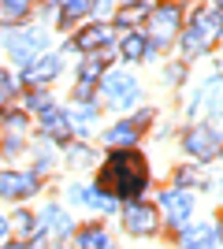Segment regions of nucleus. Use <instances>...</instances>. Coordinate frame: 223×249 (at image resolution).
<instances>
[{
  "mask_svg": "<svg viewBox=\"0 0 223 249\" xmlns=\"http://www.w3.org/2000/svg\"><path fill=\"white\" fill-rule=\"evenodd\" d=\"M145 160L138 153H112L104 171H101V190H108V197H138L145 190Z\"/></svg>",
  "mask_w": 223,
  "mask_h": 249,
  "instance_id": "obj_1",
  "label": "nucleus"
},
{
  "mask_svg": "<svg viewBox=\"0 0 223 249\" xmlns=\"http://www.w3.org/2000/svg\"><path fill=\"white\" fill-rule=\"evenodd\" d=\"M216 34H220V11H201V15L193 19V26L186 30L182 52H186V56H197V52H205L208 45L216 41Z\"/></svg>",
  "mask_w": 223,
  "mask_h": 249,
  "instance_id": "obj_2",
  "label": "nucleus"
},
{
  "mask_svg": "<svg viewBox=\"0 0 223 249\" xmlns=\"http://www.w3.org/2000/svg\"><path fill=\"white\" fill-rule=\"evenodd\" d=\"M8 49H11V56H15L19 63H30L34 56H41V52H45V30H37V26L15 30L8 37Z\"/></svg>",
  "mask_w": 223,
  "mask_h": 249,
  "instance_id": "obj_3",
  "label": "nucleus"
},
{
  "mask_svg": "<svg viewBox=\"0 0 223 249\" xmlns=\"http://www.w3.org/2000/svg\"><path fill=\"white\" fill-rule=\"evenodd\" d=\"M101 89H104V97L116 104V108H130V104L138 101V82L123 71H112L104 82H101Z\"/></svg>",
  "mask_w": 223,
  "mask_h": 249,
  "instance_id": "obj_4",
  "label": "nucleus"
},
{
  "mask_svg": "<svg viewBox=\"0 0 223 249\" xmlns=\"http://www.w3.org/2000/svg\"><path fill=\"white\" fill-rule=\"evenodd\" d=\"M186 149H190L197 160H212L220 153V130L216 126H193L186 134Z\"/></svg>",
  "mask_w": 223,
  "mask_h": 249,
  "instance_id": "obj_5",
  "label": "nucleus"
},
{
  "mask_svg": "<svg viewBox=\"0 0 223 249\" xmlns=\"http://www.w3.org/2000/svg\"><path fill=\"white\" fill-rule=\"evenodd\" d=\"M175 30H179V11H175V8L153 11V19H149V41H153V45L171 41V37H175Z\"/></svg>",
  "mask_w": 223,
  "mask_h": 249,
  "instance_id": "obj_6",
  "label": "nucleus"
},
{
  "mask_svg": "<svg viewBox=\"0 0 223 249\" xmlns=\"http://www.w3.org/2000/svg\"><path fill=\"white\" fill-rule=\"evenodd\" d=\"M190 212H193V197L186 190H168V194H164V216H168V223L182 227V223L190 219Z\"/></svg>",
  "mask_w": 223,
  "mask_h": 249,
  "instance_id": "obj_7",
  "label": "nucleus"
},
{
  "mask_svg": "<svg viewBox=\"0 0 223 249\" xmlns=\"http://www.w3.org/2000/svg\"><path fill=\"white\" fill-rule=\"evenodd\" d=\"M37 190V178L26 175V171H4L0 175V194L4 197H30Z\"/></svg>",
  "mask_w": 223,
  "mask_h": 249,
  "instance_id": "obj_8",
  "label": "nucleus"
},
{
  "mask_svg": "<svg viewBox=\"0 0 223 249\" xmlns=\"http://www.w3.org/2000/svg\"><path fill=\"white\" fill-rule=\"evenodd\" d=\"M127 231L130 234H153L156 231V212L149 205H130L127 208Z\"/></svg>",
  "mask_w": 223,
  "mask_h": 249,
  "instance_id": "obj_9",
  "label": "nucleus"
},
{
  "mask_svg": "<svg viewBox=\"0 0 223 249\" xmlns=\"http://www.w3.org/2000/svg\"><path fill=\"white\" fill-rule=\"evenodd\" d=\"M108 41H112V30H108V26H89V30H82L74 37V45L82 52H97V49H104Z\"/></svg>",
  "mask_w": 223,
  "mask_h": 249,
  "instance_id": "obj_10",
  "label": "nucleus"
},
{
  "mask_svg": "<svg viewBox=\"0 0 223 249\" xmlns=\"http://www.w3.org/2000/svg\"><path fill=\"white\" fill-rule=\"evenodd\" d=\"M182 249H220L216 242V227H193L182 242Z\"/></svg>",
  "mask_w": 223,
  "mask_h": 249,
  "instance_id": "obj_11",
  "label": "nucleus"
},
{
  "mask_svg": "<svg viewBox=\"0 0 223 249\" xmlns=\"http://www.w3.org/2000/svg\"><path fill=\"white\" fill-rule=\"evenodd\" d=\"M56 71H60V56H45V60H37L30 71H26V78H30V82H45V78H52Z\"/></svg>",
  "mask_w": 223,
  "mask_h": 249,
  "instance_id": "obj_12",
  "label": "nucleus"
},
{
  "mask_svg": "<svg viewBox=\"0 0 223 249\" xmlns=\"http://www.w3.org/2000/svg\"><path fill=\"white\" fill-rule=\"evenodd\" d=\"M104 142L108 145H134V142H138V130H134V123H119L104 134Z\"/></svg>",
  "mask_w": 223,
  "mask_h": 249,
  "instance_id": "obj_13",
  "label": "nucleus"
},
{
  "mask_svg": "<svg viewBox=\"0 0 223 249\" xmlns=\"http://www.w3.org/2000/svg\"><path fill=\"white\" fill-rule=\"evenodd\" d=\"M45 223H49L52 234H67V231H71V219H67V212L60 205H49V208H45Z\"/></svg>",
  "mask_w": 223,
  "mask_h": 249,
  "instance_id": "obj_14",
  "label": "nucleus"
},
{
  "mask_svg": "<svg viewBox=\"0 0 223 249\" xmlns=\"http://www.w3.org/2000/svg\"><path fill=\"white\" fill-rule=\"evenodd\" d=\"M41 119H45V130H49L52 138H64V134H67V115H64V112H56V108H45Z\"/></svg>",
  "mask_w": 223,
  "mask_h": 249,
  "instance_id": "obj_15",
  "label": "nucleus"
},
{
  "mask_svg": "<svg viewBox=\"0 0 223 249\" xmlns=\"http://www.w3.org/2000/svg\"><path fill=\"white\" fill-rule=\"evenodd\" d=\"M71 197H78V201H86V205H93V208H112V197L108 194H97V190H82V186H74L71 190Z\"/></svg>",
  "mask_w": 223,
  "mask_h": 249,
  "instance_id": "obj_16",
  "label": "nucleus"
},
{
  "mask_svg": "<svg viewBox=\"0 0 223 249\" xmlns=\"http://www.w3.org/2000/svg\"><path fill=\"white\" fill-rule=\"evenodd\" d=\"M78 246L82 249H112V242H108V234L104 231H82V234H78Z\"/></svg>",
  "mask_w": 223,
  "mask_h": 249,
  "instance_id": "obj_17",
  "label": "nucleus"
},
{
  "mask_svg": "<svg viewBox=\"0 0 223 249\" xmlns=\"http://www.w3.org/2000/svg\"><path fill=\"white\" fill-rule=\"evenodd\" d=\"M123 56H127V60H141V56H145V37H141V34H127V37H123Z\"/></svg>",
  "mask_w": 223,
  "mask_h": 249,
  "instance_id": "obj_18",
  "label": "nucleus"
},
{
  "mask_svg": "<svg viewBox=\"0 0 223 249\" xmlns=\"http://www.w3.org/2000/svg\"><path fill=\"white\" fill-rule=\"evenodd\" d=\"M15 101V78L8 71H0V108H8Z\"/></svg>",
  "mask_w": 223,
  "mask_h": 249,
  "instance_id": "obj_19",
  "label": "nucleus"
},
{
  "mask_svg": "<svg viewBox=\"0 0 223 249\" xmlns=\"http://www.w3.org/2000/svg\"><path fill=\"white\" fill-rule=\"evenodd\" d=\"M86 11H89V0H64V19L86 15Z\"/></svg>",
  "mask_w": 223,
  "mask_h": 249,
  "instance_id": "obj_20",
  "label": "nucleus"
},
{
  "mask_svg": "<svg viewBox=\"0 0 223 249\" xmlns=\"http://www.w3.org/2000/svg\"><path fill=\"white\" fill-rule=\"evenodd\" d=\"M15 231H19V234H37V223H34L30 212H19V216H15Z\"/></svg>",
  "mask_w": 223,
  "mask_h": 249,
  "instance_id": "obj_21",
  "label": "nucleus"
},
{
  "mask_svg": "<svg viewBox=\"0 0 223 249\" xmlns=\"http://www.w3.org/2000/svg\"><path fill=\"white\" fill-rule=\"evenodd\" d=\"M0 4H4V11H8V15H26L34 0H0Z\"/></svg>",
  "mask_w": 223,
  "mask_h": 249,
  "instance_id": "obj_22",
  "label": "nucleus"
},
{
  "mask_svg": "<svg viewBox=\"0 0 223 249\" xmlns=\"http://www.w3.org/2000/svg\"><path fill=\"white\" fill-rule=\"evenodd\" d=\"M30 108L45 112V108H52V97H49V93H34V97H30Z\"/></svg>",
  "mask_w": 223,
  "mask_h": 249,
  "instance_id": "obj_23",
  "label": "nucleus"
},
{
  "mask_svg": "<svg viewBox=\"0 0 223 249\" xmlns=\"http://www.w3.org/2000/svg\"><path fill=\"white\" fill-rule=\"evenodd\" d=\"M89 11H97V15H104V11H108V0H93V8H89Z\"/></svg>",
  "mask_w": 223,
  "mask_h": 249,
  "instance_id": "obj_24",
  "label": "nucleus"
},
{
  "mask_svg": "<svg viewBox=\"0 0 223 249\" xmlns=\"http://www.w3.org/2000/svg\"><path fill=\"white\" fill-rule=\"evenodd\" d=\"M4 231H8V219H4V216H0V234H4Z\"/></svg>",
  "mask_w": 223,
  "mask_h": 249,
  "instance_id": "obj_25",
  "label": "nucleus"
},
{
  "mask_svg": "<svg viewBox=\"0 0 223 249\" xmlns=\"http://www.w3.org/2000/svg\"><path fill=\"white\" fill-rule=\"evenodd\" d=\"M8 249H34V246H8Z\"/></svg>",
  "mask_w": 223,
  "mask_h": 249,
  "instance_id": "obj_26",
  "label": "nucleus"
},
{
  "mask_svg": "<svg viewBox=\"0 0 223 249\" xmlns=\"http://www.w3.org/2000/svg\"><path fill=\"white\" fill-rule=\"evenodd\" d=\"M123 4H134V0H123Z\"/></svg>",
  "mask_w": 223,
  "mask_h": 249,
  "instance_id": "obj_27",
  "label": "nucleus"
}]
</instances>
